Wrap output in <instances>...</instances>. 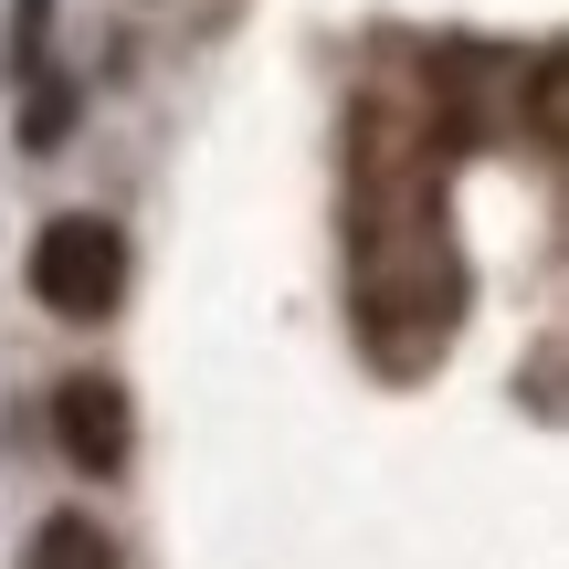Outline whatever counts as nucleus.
Segmentation results:
<instances>
[{
    "instance_id": "nucleus-1",
    "label": "nucleus",
    "mask_w": 569,
    "mask_h": 569,
    "mask_svg": "<svg viewBox=\"0 0 569 569\" xmlns=\"http://www.w3.org/2000/svg\"><path fill=\"white\" fill-rule=\"evenodd\" d=\"M32 296L53 306V317H106V306L127 296V243H117V222H96V211L42 222V243H32Z\"/></svg>"
},
{
    "instance_id": "nucleus-2",
    "label": "nucleus",
    "mask_w": 569,
    "mask_h": 569,
    "mask_svg": "<svg viewBox=\"0 0 569 569\" xmlns=\"http://www.w3.org/2000/svg\"><path fill=\"white\" fill-rule=\"evenodd\" d=\"M53 443H63V465L117 475L127 465V390L96 380V369H74V380L53 390Z\"/></svg>"
},
{
    "instance_id": "nucleus-3",
    "label": "nucleus",
    "mask_w": 569,
    "mask_h": 569,
    "mask_svg": "<svg viewBox=\"0 0 569 569\" xmlns=\"http://www.w3.org/2000/svg\"><path fill=\"white\" fill-rule=\"evenodd\" d=\"M32 569H117V538L96 517H42L32 528Z\"/></svg>"
}]
</instances>
